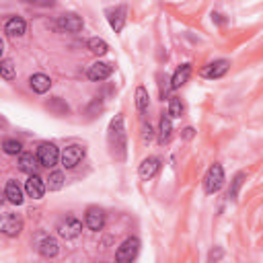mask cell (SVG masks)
I'll use <instances>...</instances> for the list:
<instances>
[{
  "label": "cell",
  "instance_id": "cell-29",
  "mask_svg": "<svg viewBox=\"0 0 263 263\" xmlns=\"http://www.w3.org/2000/svg\"><path fill=\"white\" fill-rule=\"evenodd\" d=\"M181 113H183V103H181V99H177V97H173L171 101H168V117H181Z\"/></svg>",
  "mask_w": 263,
  "mask_h": 263
},
{
  "label": "cell",
  "instance_id": "cell-33",
  "mask_svg": "<svg viewBox=\"0 0 263 263\" xmlns=\"http://www.w3.org/2000/svg\"><path fill=\"white\" fill-rule=\"evenodd\" d=\"M2 51H4V41L0 39V55H2Z\"/></svg>",
  "mask_w": 263,
  "mask_h": 263
},
{
  "label": "cell",
  "instance_id": "cell-13",
  "mask_svg": "<svg viewBox=\"0 0 263 263\" xmlns=\"http://www.w3.org/2000/svg\"><path fill=\"white\" fill-rule=\"evenodd\" d=\"M45 183H43V179L39 177V175H29V179H27V183H25V191H27V195L29 197H33V199H41L43 197V193H45Z\"/></svg>",
  "mask_w": 263,
  "mask_h": 263
},
{
  "label": "cell",
  "instance_id": "cell-16",
  "mask_svg": "<svg viewBox=\"0 0 263 263\" xmlns=\"http://www.w3.org/2000/svg\"><path fill=\"white\" fill-rule=\"evenodd\" d=\"M39 160H37V156L33 154V152H21V158H18V168L23 171V173H27V175H37L35 171H37V164Z\"/></svg>",
  "mask_w": 263,
  "mask_h": 263
},
{
  "label": "cell",
  "instance_id": "cell-7",
  "mask_svg": "<svg viewBox=\"0 0 263 263\" xmlns=\"http://www.w3.org/2000/svg\"><path fill=\"white\" fill-rule=\"evenodd\" d=\"M23 230V220L14 214H2L0 216V232L6 236H18Z\"/></svg>",
  "mask_w": 263,
  "mask_h": 263
},
{
  "label": "cell",
  "instance_id": "cell-30",
  "mask_svg": "<svg viewBox=\"0 0 263 263\" xmlns=\"http://www.w3.org/2000/svg\"><path fill=\"white\" fill-rule=\"evenodd\" d=\"M222 255H224L222 247H216V249H212V251L208 253V263H218V261L222 259Z\"/></svg>",
  "mask_w": 263,
  "mask_h": 263
},
{
  "label": "cell",
  "instance_id": "cell-11",
  "mask_svg": "<svg viewBox=\"0 0 263 263\" xmlns=\"http://www.w3.org/2000/svg\"><path fill=\"white\" fill-rule=\"evenodd\" d=\"M230 68V62L228 60H216V62H210L208 66H203L201 70V76L203 78H220L228 72Z\"/></svg>",
  "mask_w": 263,
  "mask_h": 263
},
{
  "label": "cell",
  "instance_id": "cell-25",
  "mask_svg": "<svg viewBox=\"0 0 263 263\" xmlns=\"http://www.w3.org/2000/svg\"><path fill=\"white\" fill-rule=\"evenodd\" d=\"M14 74H16V70H14L12 60H2V62H0V76H2L4 80H12Z\"/></svg>",
  "mask_w": 263,
  "mask_h": 263
},
{
  "label": "cell",
  "instance_id": "cell-21",
  "mask_svg": "<svg viewBox=\"0 0 263 263\" xmlns=\"http://www.w3.org/2000/svg\"><path fill=\"white\" fill-rule=\"evenodd\" d=\"M171 132H173V123H171V117L162 113V117H160V127H158V144H164V142H168V138H171Z\"/></svg>",
  "mask_w": 263,
  "mask_h": 263
},
{
  "label": "cell",
  "instance_id": "cell-32",
  "mask_svg": "<svg viewBox=\"0 0 263 263\" xmlns=\"http://www.w3.org/2000/svg\"><path fill=\"white\" fill-rule=\"evenodd\" d=\"M183 132H185V134H183L185 138H191V136H193V129H191V127H187V129H183Z\"/></svg>",
  "mask_w": 263,
  "mask_h": 263
},
{
  "label": "cell",
  "instance_id": "cell-24",
  "mask_svg": "<svg viewBox=\"0 0 263 263\" xmlns=\"http://www.w3.org/2000/svg\"><path fill=\"white\" fill-rule=\"evenodd\" d=\"M62 185H64V175H62L60 171H53V173L49 175L45 187H47L49 191H58V189H62Z\"/></svg>",
  "mask_w": 263,
  "mask_h": 263
},
{
  "label": "cell",
  "instance_id": "cell-4",
  "mask_svg": "<svg viewBox=\"0 0 263 263\" xmlns=\"http://www.w3.org/2000/svg\"><path fill=\"white\" fill-rule=\"evenodd\" d=\"M55 230H58V234H60L62 238L70 240V238H76V236L82 232V222H80L78 218H74V216H66V218H62V220L58 222Z\"/></svg>",
  "mask_w": 263,
  "mask_h": 263
},
{
  "label": "cell",
  "instance_id": "cell-18",
  "mask_svg": "<svg viewBox=\"0 0 263 263\" xmlns=\"http://www.w3.org/2000/svg\"><path fill=\"white\" fill-rule=\"evenodd\" d=\"M189 76H191V64H183V66H179V68L175 70L173 78H171V88H181V86L189 80Z\"/></svg>",
  "mask_w": 263,
  "mask_h": 263
},
{
  "label": "cell",
  "instance_id": "cell-8",
  "mask_svg": "<svg viewBox=\"0 0 263 263\" xmlns=\"http://www.w3.org/2000/svg\"><path fill=\"white\" fill-rule=\"evenodd\" d=\"M82 25H84L82 18L78 14H74V12H66V14H62L58 18V29L66 31V33H78L82 29Z\"/></svg>",
  "mask_w": 263,
  "mask_h": 263
},
{
  "label": "cell",
  "instance_id": "cell-3",
  "mask_svg": "<svg viewBox=\"0 0 263 263\" xmlns=\"http://www.w3.org/2000/svg\"><path fill=\"white\" fill-rule=\"evenodd\" d=\"M138 251H140V240H138L136 236H129V238H125V240L117 247V251H115V261H117V263H132V261L136 259Z\"/></svg>",
  "mask_w": 263,
  "mask_h": 263
},
{
  "label": "cell",
  "instance_id": "cell-2",
  "mask_svg": "<svg viewBox=\"0 0 263 263\" xmlns=\"http://www.w3.org/2000/svg\"><path fill=\"white\" fill-rule=\"evenodd\" d=\"M224 185V168L222 164H212L203 177V191L205 193H216L220 191V187Z\"/></svg>",
  "mask_w": 263,
  "mask_h": 263
},
{
  "label": "cell",
  "instance_id": "cell-9",
  "mask_svg": "<svg viewBox=\"0 0 263 263\" xmlns=\"http://www.w3.org/2000/svg\"><path fill=\"white\" fill-rule=\"evenodd\" d=\"M84 224L90 228V230H101L103 226H105V212L101 210V208H97V205H90L88 210H86V216H84Z\"/></svg>",
  "mask_w": 263,
  "mask_h": 263
},
{
  "label": "cell",
  "instance_id": "cell-27",
  "mask_svg": "<svg viewBox=\"0 0 263 263\" xmlns=\"http://www.w3.org/2000/svg\"><path fill=\"white\" fill-rule=\"evenodd\" d=\"M21 142L18 140H14V138H6L4 142H2V150L6 152V154H21Z\"/></svg>",
  "mask_w": 263,
  "mask_h": 263
},
{
  "label": "cell",
  "instance_id": "cell-26",
  "mask_svg": "<svg viewBox=\"0 0 263 263\" xmlns=\"http://www.w3.org/2000/svg\"><path fill=\"white\" fill-rule=\"evenodd\" d=\"M47 107H49L53 113H58V115H66V113L70 111V109H68V105H66V103H64L60 97H53V99L47 103Z\"/></svg>",
  "mask_w": 263,
  "mask_h": 263
},
{
  "label": "cell",
  "instance_id": "cell-5",
  "mask_svg": "<svg viewBox=\"0 0 263 263\" xmlns=\"http://www.w3.org/2000/svg\"><path fill=\"white\" fill-rule=\"evenodd\" d=\"M37 160H39V164L41 166H47V168H51L58 160H60V150L55 148V144H51V142H43L39 148H37Z\"/></svg>",
  "mask_w": 263,
  "mask_h": 263
},
{
  "label": "cell",
  "instance_id": "cell-10",
  "mask_svg": "<svg viewBox=\"0 0 263 263\" xmlns=\"http://www.w3.org/2000/svg\"><path fill=\"white\" fill-rule=\"evenodd\" d=\"M107 18H109V25H111V29L115 31V33H119L121 29H123V25H125V14H127V6L125 4H119V6H115V8H111V10H107Z\"/></svg>",
  "mask_w": 263,
  "mask_h": 263
},
{
  "label": "cell",
  "instance_id": "cell-34",
  "mask_svg": "<svg viewBox=\"0 0 263 263\" xmlns=\"http://www.w3.org/2000/svg\"><path fill=\"white\" fill-rule=\"evenodd\" d=\"M2 201H4V195H2V193H0V203H2Z\"/></svg>",
  "mask_w": 263,
  "mask_h": 263
},
{
  "label": "cell",
  "instance_id": "cell-14",
  "mask_svg": "<svg viewBox=\"0 0 263 263\" xmlns=\"http://www.w3.org/2000/svg\"><path fill=\"white\" fill-rule=\"evenodd\" d=\"M158 168H160V160H158L156 156H148V158L142 160V164H140V168H138V175H140L144 181H148V179H152V177L158 173Z\"/></svg>",
  "mask_w": 263,
  "mask_h": 263
},
{
  "label": "cell",
  "instance_id": "cell-15",
  "mask_svg": "<svg viewBox=\"0 0 263 263\" xmlns=\"http://www.w3.org/2000/svg\"><path fill=\"white\" fill-rule=\"evenodd\" d=\"M27 29V23L21 18V16H10L6 23H4V33L10 35V37H21Z\"/></svg>",
  "mask_w": 263,
  "mask_h": 263
},
{
  "label": "cell",
  "instance_id": "cell-31",
  "mask_svg": "<svg viewBox=\"0 0 263 263\" xmlns=\"http://www.w3.org/2000/svg\"><path fill=\"white\" fill-rule=\"evenodd\" d=\"M152 134H154V132H152L150 125H144V127H142V138H144V142H150V140H152Z\"/></svg>",
  "mask_w": 263,
  "mask_h": 263
},
{
  "label": "cell",
  "instance_id": "cell-17",
  "mask_svg": "<svg viewBox=\"0 0 263 263\" xmlns=\"http://www.w3.org/2000/svg\"><path fill=\"white\" fill-rule=\"evenodd\" d=\"M37 251H39V255L45 257V259L55 257V255H58V240L51 238V236H43V238L39 240V245H37Z\"/></svg>",
  "mask_w": 263,
  "mask_h": 263
},
{
  "label": "cell",
  "instance_id": "cell-12",
  "mask_svg": "<svg viewBox=\"0 0 263 263\" xmlns=\"http://www.w3.org/2000/svg\"><path fill=\"white\" fill-rule=\"evenodd\" d=\"M111 72H113V64H109V62H95L90 68H88V78L90 80H95V82H101V80H107L109 76H111Z\"/></svg>",
  "mask_w": 263,
  "mask_h": 263
},
{
  "label": "cell",
  "instance_id": "cell-1",
  "mask_svg": "<svg viewBox=\"0 0 263 263\" xmlns=\"http://www.w3.org/2000/svg\"><path fill=\"white\" fill-rule=\"evenodd\" d=\"M107 142H109V148L113 152V156L117 160H123L125 158V129H123V117L121 115H115L109 123V129H107Z\"/></svg>",
  "mask_w": 263,
  "mask_h": 263
},
{
  "label": "cell",
  "instance_id": "cell-28",
  "mask_svg": "<svg viewBox=\"0 0 263 263\" xmlns=\"http://www.w3.org/2000/svg\"><path fill=\"white\" fill-rule=\"evenodd\" d=\"M242 181H245V173H238V175L232 179V185H230V189H228V197H230L232 201L238 197V189L242 187Z\"/></svg>",
  "mask_w": 263,
  "mask_h": 263
},
{
  "label": "cell",
  "instance_id": "cell-22",
  "mask_svg": "<svg viewBox=\"0 0 263 263\" xmlns=\"http://www.w3.org/2000/svg\"><path fill=\"white\" fill-rule=\"evenodd\" d=\"M148 103H150V97H148V90L144 86H138L136 88V107L140 113H144L148 109Z\"/></svg>",
  "mask_w": 263,
  "mask_h": 263
},
{
  "label": "cell",
  "instance_id": "cell-23",
  "mask_svg": "<svg viewBox=\"0 0 263 263\" xmlns=\"http://www.w3.org/2000/svg\"><path fill=\"white\" fill-rule=\"evenodd\" d=\"M88 49H90L92 53H97V55H105V53H107V49H109V45H107V41H105V39L92 37V39H88Z\"/></svg>",
  "mask_w": 263,
  "mask_h": 263
},
{
  "label": "cell",
  "instance_id": "cell-6",
  "mask_svg": "<svg viewBox=\"0 0 263 263\" xmlns=\"http://www.w3.org/2000/svg\"><path fill=\"white\" fill-rule=\"evenodd\" d=\"M60 158H62V164H64L66 168H74V166L84 158V146H80V144H70V146L64 148V152L60 154Z\"/></svg>",
  "mask_w": 263,
  "mask_h": 263
},
{
  "label": "cell",
  "instance_id": "cell-19",
  "mask_svg": "<svg viewBox=\"0 0 263 263\" xmlns=\"http://www.w3.org/2000/svg\"><path fill=\"white\" fill-rule=\"evenodd\" d=\"M29 84H31V88H33L37 95H43V92L49 90L51 80H49V76H45V74H33L31 80H29Z\"/></svg>",
  "mask_w": 263,
  "mask_h": 263
},
{
  "label": "cell",
  "instance_id": "cell-20",
  "mask_svg": "<svg viewBox=\"0 0 263 263\" xmlns=\"http://www.w3.org/2000/svg\"><path fill=\"white\" fill-rule=\"evenodd\" d=\"M4 197H6L10 203H14V205L23 203V189L18 187V183H16V181H8V183H6Z\"/></svg>",
  "mask_w": 263,
  "mask_h": 263
}]
</instances>
